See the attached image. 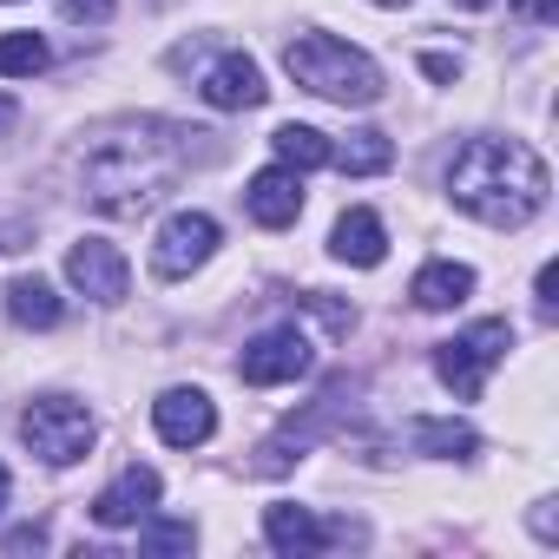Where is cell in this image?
<instances>
[{"label":"cell","mask_w":559,"mask_h":559,"mask_svg":"<svg viewBox=\"0 0 559 559\" xmlns=\"http://www.w3.org/2000/svg\"><path fill=\"white\" fill-rule=\"evenodd\" d=\"M185 132H171V126H158V119H145V126H119V132H106L93 152H86V204L99 211V217H139V211H152L178 178H185V145H178Z\"/></svg>","instance_id":"1"},{"label":"cell","mask_w":559,"mask_h":559,"mask_svg":"<svg viewBox=\"0 0 559 559\" xmlns=\"http://www.w3.org/2000/svg\"><path fill=\"white\" fill-rule=\"evenodd\" d=\"M546 191H552V178H546L539 152H526L520 139H467L448 165V198L493 230H520L526 217H539Z\"/></svg>","instance_id":"2"},{"label":"cell","mask_w":559,"mask_h":559,"mask_svg":"<svg viewBox=\"0 0 559 559\" xmlns=\"http://www.w3.org/2000/svg\"><path fill=\"white\" fill-rule=\"evenodd\" d=\"M284 67L317 99H336V106H376L382 99V67L336 34H297L284 47Z\"/></svg>","instance_id":"3"},{"label":"cell","mask_w":559,"mask_h":559,"mask_svg":"<svg viewBox=\"0 0 559 559\" xmlns=\"http://www.w3.org/2000/svg\"><path fill=\"white\" fill-rule=\"evenodd\" d=\"M507 349H513V330L500 317H487V323H474V330H461L435 349V376L454 389V402H480V389L507 362Z\"/></svg>","instance_id":"4"},{"label":"cell","mask_w":559,"mask_h":559,"mask_svg":"<svg viewBox=\"0 0 559 559\" xmlns=\"http://www.w3.org/2000/svg\"><path fill=\"white\" fill-rule=\"evenodd\" d=\"M93 408H80L73 395H40V402H27L21 408V441L47 461V467H73V461H86V448H93Z\"/></svg>","instance_id":"5"},{"label":"cell","mask_w":559,"mask_h":559,"mask_svg":"<svg viewBox=\"0 0 559 559\" xmlns=\"http://www.w3.org/2000/svg\"><path fill=\"white\" fill-rule=\"evenodd\" d=\"M211 250H217V217L211 211H171L158 243H152V270L165 284H178V276H191L198 263H211Z\"/></svg>","instance_id":"6"},{"label":"cell","mask_w":559,"mask_h":559,"mask_svg":"<svg viewBox=\"0 0 559 559\" xmlns=\"http://www.w3.org/2000/svg\"><path fill=\"white\" fill-rule=\"evenodd\" d=\"M310 336L304 330H263L257 343H243V356H237V376L250 382V389H276V382H297V376H310Z\"/></svg>","instance_id":"7"},{"label":"cell","mask_w":559,"mask_h":559,"mask_svg":"<svg viewBox=\"0 0 559 559\" xmlns=\"http://www.w3.org/2000/svg\"><path fill=\"white\" fill-rule=\"evenodd\" d=\"M67 276H73V290L80 297H93V304H126V284H132V270H126V257L106 243V237H80L73 250H67Z\"/></svg>","instance_id":"8"},{"label":"cell","mask_w":559,"mask_h":559,"mask_svg":"<svg viewBox=\"0 0 559 559\" xmlns=\"http://www.w3.org/2000/svg\"><path fill=\"white\" fill-rule=\"evenodd\" d=\"M152 428H158V441H171V448H204V441L217 435V408H211L204 389H165V395L152 402Z\"/></svg>","instance_id":"9"},{"label":"cell","mask_w":559,"mask_h":559,"mask_svg":"<svg viewBox=\"0 0 559 559\" xmlns=\"http://www.w3.org/2000/svg\"><path fill=\"white\" fill-rule=\"evenodd\" d=\"M243 204H250V217H257L263 230L297 224V217H304V171H290V165L257 171V178H250V191H243Z\"/></svg>","instance_id":"10"},{"label":"cell","mask_w":559,"mask_h":559,"mask_svg":"<svg viewBox=\"0 0 559 559\" xmlns=\"http://www.w3.org/2000/svg\"><path fill=\"white\" fill-rule=\"evenodd\" d=\"M204 106H217V112H250V106H263L270 99V86H263V73H257V60H243V53H224L211 73H204Z\"/></svg>","instance_id":"11"},{"label":"cell","mask_w":559,"mask_h":559,"mask_svg":"<svg viewBox=\"0 0 559 559\" xmlns=\"http://www.w3.org/2000/svg\"><path fill=\"white\" fill-rule=\"evenodd\" d=\"M158 487H165L158 467H139V461H132V467L93 500V520H99V526H132V520H145V513L158 507Z\"/></svg>","instance_id":"12"},{"label":"cell","mask_w":559,"mask_h":559,"mask_svg":"<svg viewBox=\"0 0 559 559\" xmlns=\"http://www.w3.org/2000/svg\"><path fill=\"white\" fill-rule=\"evenodd\" d=\"M263 539L276 546V552H323V546H336V539H349V526H323L310 507H270L263 513Z\"/></svg>","instance_id":"13"},{"label":"cell","mask_w":559,"mask_h":559,"mask_svg":"<svg viewBox=\"0 0 559 559\" xmlns=\"http://www.w3.org/2000/svg\"><path fill=\"white\" fill-rule=\"evenodd\" d=\"M408 297H415V310H461V304L474 297V270L454 263V257H435V263L415 270Z\"/></svg>","instance_id":"14"},{"label":"cell","mask_w":559,"mask_h":559,"mask_svg":"<svg viewBox=\"0 0 559 559\" xmlns=\"http://www.w3.org/2000/svg\"><path fill=\"white\" fill-rule=\"evenodd\" d=\"M330 250H336L343 263H356V270H376V263L389 257V230H382L376 211H343L336 230H330Z\"/></svg>","instance_id":"15"},{"label":"cell","mask_w":559,"mask_h":559,"mask_svg":"<svg viewBox=\"0 0 559 559\" xmlns=\"http://www.w3.org/2000/svg\"><path fill=\"white\" fill-rule=\"evenodd\" d=\"M330 165H336V171H349V178H376V171H389V165H395V139H389V132H376V126H362V132H349L343 145H330Z\"/></svg>","instance_id":"16"},{"label":"cell","mask_w":559,"mask_h":559,"mask_svg":"<svg viewBox=\"0 0 559 559\" xmlns=\"http://www.w3.org/2000/svg\"><path fill=\"white\" fill-rule=\"evenodd\" d=\"M8 317L21 330H53L60 323V297H53L47 276H14V284H8Z\"/></svg>","instance_id":"17"},{"label":"cell","mask_w":559,"mask_h":559,"mask_svg":"<svg viewBox=\"0 0 559 559\" xmlns=\"http://www.w3.org/2000/svg\"><path fill=\"white\" fill-rule=\"evenodd\" d=\"M270 145H276V158H284L290 171H317V165H330V139H323L317 126H276Z\"/></svg>","instance_id":"18"},{"label":"cell","mask_w":559,"mask_h":559,"mask_svg":"<svg viewBox=\"0 0 559 559\" xmlns=\"http://www.w3.org/2000/svg\"><path fill=\"white\" fill-rule=\"evenodd\" d=\"M415 448L435 454V461H467L480 448V435L467 421H415Z\"/></svg>","instance_id":"19"},{"label":"cell","mask_w":559,"mask_h":559,"mask_svg":"<svg viewBox=\"0 0 559 559\" xmlns=\"http://www.w3.org/2000/svg\"><path fill=\"white\" fill-rule=\"evenodd\" d=\"M40 67H47L40 34H0V80H34Z\"/></svg>","instance_id":"20"},{"label":"cell","mask_w":559,"mask_h":559,"mask_svg":"<svg viewBox=\"0 0 559 559\" xmlns=\"http://www.w3.org/2000/svg\"><path fill=\"white\" fill-rule=\"evenodd\" d=\"M139 546H145V552H191V546H198V526H191V520H152V526L139 533Z\"/></svg>","instance_id":"21"},{"label":"cell","mask_w":559,"mask_h":559,"mask_svg":"<svg viewBox=\"0 0 559 559\" xmlns=\"http://www.w3.org/2000/svg\"><path fill=\"white\" fill-rule=\"evenodd\" d=\"M60 14H67V21H93V27H99V21H112V0H60Z\"/></svg>","instance_id":"22"},{"label":"cell","mask_w":559,"mask_h":559,"mask_svg":"<svg viewBox=\"0 0 559 559\" xmlns=\"http://www.w3.org/2000/svg\"><path fill=\"white\" fill-rule=\"evenodd\" d=\"M40 546H47V526H21V533L0 539V552H40Z\"/></svg>","instance_id":"23"},{"label":"cell","mask_w":559,"mask_h":559,"mask_svg":"<svg viewBox=\"0 0 559 559\" xmlns=\"http://www.w3.org/2000/svg\"><path fill=\"white\" fill-rule=\"evenodd\" d=\"M421 73H428V80H454L461 60H448V53H421Z\"/></svg>","instance_id":"24"},{"label":"cell","mask_w":559,"mask_h":559,"mask_svg":"<svg viewBox=\"0 0 559 559\" xmlns=\"http://www.w3.org/2000/svg\"><path fill=\"white\" fill-rule=\"evenodd\" d=\"M552 8H559V0H513L520 21H552Z\"/></svg>","instance_id":"25"},{"label":"cell","mask_w":559,"mask_h":559,"mask_svg":"<svg viewBox=\"0 0 559 559\" xmlns=\"http://www.w3.org/2000/svg\"><path fill=\"white\" fill-rule=\"evenodd\" d=\"M552 290H559V270H552V263H546V270H539V310H546V317H552V304H559V297H552Z\"/></svg>","instance_id":"26"},{"label":"cell","mask_w":559,"mask_h":559,"mask_svg":"<svg viewBox=\"0 0 559 559\" xmlns=\"http://www.w3.org/2000/svg\"><path fill=\"white\" fill-rule=\"evenodd\" d=\"M8 126H14V99H8V93H0V132H8Z\"/></svg>","instance_id":"27"},{"label":"cell","mask_w":559,"mask_h":559,"mask_svg":"<svg viewBox=\"0 0 559 559\" xmlns=\"http://www.w3.org/2000/svg\"><path fill=\"white\" fill-rule=\"evenodd\" d=\"M8 493H14V480H8V467H0V507H8Z\"/></svg>","instance_id":"28"},{"label":"cell","mask_w":559,"mask_h":559,"mask_svg":"<svg viewBox=\"0 0 559 559\" xmlns=\"http://www.w3.org/2000/svg\"><path fill=\"white\" fill-rule=\"evenodd\" d=\"M461 8H493V0H461Z\"/></svg>","instance_id":"29"},{"label":"cell","mask_w":559,"mask_h":559,"mask_svg":"<svg viewBox=\"0 0 559 559\" xmlns=\"http://www.w3.org/2000/svg\"><path fill=\"white\" fill-rule=\"evenodd\" d=\"M376 8H408V0H376Z\"/></svg>","instance_id":"30"}]
</instances>
